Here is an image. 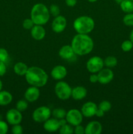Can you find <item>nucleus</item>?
<instances>
[{
  "instance_id": "obj_24",
  "label": "nucleus",
  "mask_w": 133,
  "mask_h": 134,
  "mask_svg": "<svg viewBox=\"0 0 133 134\" xmlns=\"http://www.w3.org/2000/svg\"><path fill=\"white\" fill-rule=\"evenodd\" d=\"M52 115H53V117L58 119V120H59V119L65 118V116H66V112L65 109H63L57 108L53 109V111H52Z\"/></svg>"
},
{
  "instance_id": "obj_14",
  "label": "nucleus",
  "mask_w": 133,
  "mask_h": 134,
  "mask_svg": "<svg viewBox=\"0 0 133 134\" xmlns=\"http://www.w3.org/2000/svg\"><path fill=\"white\" fill-rule=\"evenodd\" d=\"M67 74V70L63 65H56L51 71V76L55 80H61L65 78Z\"/></svg>"
},
{
  "instance_id": "obj_31",
  "label": "nucleus",
  "mask_w": 133,
  "mask_h": 134,
  "mask_svg": "<svg viewBox=\"0 0 133 134\" xmlns=\"http://www.w3.org/2000/svg\"><path fill=\"white\" fill-rule=\"evenodd\" d=\"M22 26L26 30H31V28L35 26V23L31 18H26L23 21Z\"/></svg>"
},
{
  "instance_id": "obj_20",
  "label": "nucleus",
  "mask_w": 133,
  "mask_h": 134,
  "mask_svg": "<svg viewBox=\"0 0 133 134\" xmlns=\"http://www.w3.org/2000/svg\"><path fill=\"white\" fill-rule=\"evenodd\" d=\"M13 101V96L8 91H0V105L5 106Z\"/></svg>"
},
{
  "instance_id": "obj_7",
  "label": "nucleus",
  "mask_w": 133,
  "mask_h": 134,
  "mask_svg": "<svg viewBox=\"0 0 133 134\" xmlns=\"http://www.w3.org/2000/svg\"><path fill=\"white\" fill-rule=\"evenodd\" d=\"M104 61L99 56H93L89 59L86 64L87 70L91 73H96L103 69Z\"/></svg>"
},
{
  "instance_id": "obj_33",
  "label": "nucleus",
  "mask_w": 133,
  "mask_h": 134,
  "mask_svg": "<svg viewBox=\"0 0 133 134\" xmlns=\"http://www.w3.org/2000/svg\"><path fill=\"white\" fill-rule=\"evenodd\" d=\"M12 133L13 134H22L23 133V128L22 126L20 125V124L13 125L11 130Z\"/></svg>"
},
{
  "instance_id": "obj_39",
  "label": "nucleus",
  "mask_w": 133,
  "mask_h": 134,
  "mask_svg": "<svg viewBox=\"0 0 133 134\" xmlns=\"http://www.w3.org/2000/svg\"><path fill=\"white\" fill-rule=\"evenodd\" d=\"M104 112L101 110L100 109L98 108L97 110L96 111V113H95V116H96L97 117H102V116H104Z\"/></svg>"
},
{
  "instance_id": "obj_32",
  "label": "nucleus",
  "mask_w": 133,
  "mask_h": 134,
  "mask_svg": "<svg viewBox=\"0 0 133 134\" xmlns=\"http://www.w3.org/2000/svg\"><path fill=\"white\" fill-rule=\"evenodd\" d=\"M9 58V53L7 51L3 48H0V61L6 62Z\"/></svg>"
},
{
  "instance_id": "obj_35",
  "label": "nucleus",
  "mask_w": 133,
  "mask_h": 134,
  "mask_svg": "<svg viewBox=\"0 0 133 134\" xmlns=\"http://www.w3.org/2000/svg\"><path fill=\"white\" fill-rule=\"evenodd\" d=\"M74 133L75 134H84L85 128L80 124L76 126L75 128H74Z\"/></svg>"
},
{
  "instance_id": "obj_34",
  "label": "nucleus",
  "mask_w": 133,
  "mask_h": 134,
  "mask_svg": "<svg viewBox=\"0 0 133 134\" xmlns=\"http://www.w3.org/2000/svg\"><path fill=\"white\" fill-rule=\"evenodd\" d=\"M9 127L5 121L0 120V134H6L7 133Z\"/></svg>"
},
{
  "instance_id": "obj_40",
  "label": "nucleus",
  "mask_w": 133,
  "mask_h": 134,
  "mask_svg": "<svg viewBox=\"0 0 133 134\" xmlns=\"http://www.w3.org/2000/svg\"><path fill=\"white\" fill-rule=\"evenodd\" d=\"M59 124H60V127L62 126H64L65 124H66V120L65 118H64V119H59Z\"/></svg>"
},
{
  "instance_id": "obj_5",
  "label": "nucleus",
  "mask_w": 133,
  "mask_h": 134,
  "mask_svg": "<svg viewBox=\"0 0 133 134\" xmlns=\"http://www.w3.org/2000/svg\"><path fill=\"white\" fill-rule=\"evenodd\" d=\"M55 93L59 99L66 100L71 97L72 88L66 82L59 81L55 86Z\"/></svg>"
},
{
  "instance_id": "obj_1",
  "label": "nucleus",
  "mask_w": 133,
  "mask_h": 134,
  "mask_svg": "<svg viewBox=\"0 0 133 134\" xmlns=\"http://www.w3.org/2000/svg\"><path fill=\"white\" fill-rule=\"evenodd\" d=\"M71 47L76 54L83 56L89 54L93 49V41L87 34H78L73 37Z\"/></svg>"
},
{
  "instance_id": "obj_25",
  "label": "nucleus",
  "mask_w": 133,
  "mask_h": 134,
  "mask_svg": "<svg viewBox=\"0 0 133 134\" xmlns=\"http://www.w3.org/2000/svg\"><path fill=\"white\" fill-rule=\"evenodd\" d=\"M59 132L61 134H72L74 133V128L72 127V125L69 124H65L62 126L59 129Z\"/></svg>"
},
{
  "instance_id": "obj_29",
  "label": "nucleus",
  "mask_w": 133,
  "mask_h": 134,
  "mask_svg": "<svg viewBox=\"0 0 133 134\" xmlns=\"http://www.w3.org/2000/svg\"><path fill=\"white\" fill-rule=\"evenodd\" d=\"M99 108L102 110L104 112H107V111H110L111 109V108H112V105H111L110 102L104 100L100 102L99 105Z\"/></svg>"
},
{
  "instance_id": "obj_28",
  "label": "nucleus",
  "mask_w": 133,
  "mask_h": 134,
  "mask_svg": "<svg viewBox=\"0 0 133 134\" xmlns=\"http://www.w3.org/2000/svg\"><path fill=\"white\" fill-rule=\"evenodd\" d=\"M133 48V43L130 40H126L121 44V49L124 52H129Z\"/></svg>"
},
{
  "instance_id": "obj_30",
  "label": "nucleus",
  "mask_w": 133,
  "mask_h": 134,
  "mask_svg": "<svg viewBox=\"0 0 133 134\" xmlns=\"http://www.w3.org/2000/svg\"><path fill=\"white\" fill-rule=\"evenodd\" d=\"M49 11L50 13L55 17L59 15L60 14L59 7V6H57V5H55V4H52V5H50Z\"/></svg>"
},
{
  "instance_id": "obj_18",
  "label": "nucleus",
  "mask_w": 133,
  "mask_h": 134,
  "mask_svg": "<svg viewBox=\"0 0 133 134\" xmlns=\"http://www.w3.org/2000/svg\"><path fill=\"white\" fill-rule=\"evenodd\" d=\"M76 54L71 45H64L59 51V56L65 60H70Z\"/></svg>"
},
{
  "instance_id": "obj_23",
  "label": "nucleus",
  "mask_w": 133,
  "mask_h": 134,
  "mask_svg": "<svg viewBox=\"0 0 133 134\" xmlns=\"http://www.w3.org/2000/svg\"><path fill=\"white\" fill-rule=\"evenodd\" d=\"M104 64L108 68H113L117 64V60L114 56H108L104 60Z\"/></svg>"
},
{
  "instance_id": "obj_4",
  "label": "nucleus",
  "mask_w": 133,
  "mask_h": 134,
  "mask_svg": "<svg viewBox=\"0 0 133 134\" xmlns=\"http://www.w3.org/2000/svg\"><path fill=\"white\" fill-rule=\"evenodd\" d=\"M73 27L78 34H88L93 30L95 22L91 17L81 16L74 21Z\"/></svg>"
},
{
  "instance_id": "obj_17",
  "label": "nucleus",
  "mask_w": 133,
  "mask_h": 134,
  "mask_svg": "<svg viewBox=\"0 0 133 134\" xmlns=\"http://www.w3.org/2000/svg\"><path fill=\"white\" fill-rule=\"evenodd\" d=\"M31 34L32 37L37 41L43 40L46 35V30L41 25H36L31 28Z\"/></svg>"
},
{
  "instance_id": "obj_10",
  "label": "nucleus",
  "mask_w": 133,
  "mask_h": 134,
  "mask_svg": "<svg viewBox=\"0 0 133 134\" xmlns=\"http://www.w3.org/2000/svg\"><path fill=\"white\" fill-rule=\"evenodd\" d=\"M98 82L102 85L110 83L113 79V73L110 68L102 69L98 72Z\"/></svg>"
},
{
  "instance_id": "obj_16",
  "label": "nucleus",
  "mask_w": 133,
  "mask_h": 134,
  "mask_svg": "<svg viewBox=\"0 0 133 134\" xmlns=\"http://www.w3.org/2000/svg\"><path fill=\"white\" fill-rule=\"evenodd\" d=\"M43 128L46 131L48 132H55L59 130L60 128V124L58 119L53 118V119H48L46 120L43 124Z\"/></svg>"
},
{
  "instance_id": "obj_26",
  "label": "nucleus",
  "mask_w": 133,
  "mask_h": 134,
  "mask_svg": "<svg viewBox=\"0 0 133 134\" xmlns=\"http://www.w3.org/2000/svg\"><path fill=\"white\" fill-rule=\"evenodd\" d=\"M27 107H28V103H27V100L21 99V100L18 101L16 103V109H18L20 112L26 111L27 109Z\"/></svg>"
},
{
  "instance_id": "obj_36",
  "label": "nucleus",
  "mask_w": 133,
  "mask_h": 134,
  "mask_svg": "<svg viewBox=\"0 0 133 134\" xmlns=\"http://www.w3.org/2000/svg\"><path fill=\"white\" fill-rule=\"evenodd\" d=\"M7 67L5 63L0 61V77H2L6 73Z\"/></svg>"
},
{
  "instance_id": "obj_11",
  "label": "nucleus",
  "mask_w": 133,
  "mask_h": 134,
  "mask_svg": "<svg viewBox=\"0 0 133 134\" xmlns=\"http://www.w3.org/2000/svg\"><path fill=\"white\" fill-rule=\"evenodd\" d=\"M66 19L63 16L59 15L53 19L52 23V28L54 32L61 33L65 30L66 27Z\"/></svg>"
},
{
  "instance_id": "obj_2",
  "label": "nucleus",
  "mask_w": 133,
  "mask_h": 134,
  "mask_svg": "<svg viewBox=\"0 0 133 134\" xmlns=\"http://www.w3.org/2000/svg\"><path fill=\"white\" fill-rule=\"evenodd\" d=\"M26 81L31 86L43 87L48 82V77L45 71L37 66L30 67L25 75Z\"/></svg>"
},
{
  "instance_id": "obj_22",
  "label": "nucleus",
  "mask_w": 133,
  "mask_h": 134,
  "mask_svg": "<svg viewBox=\"0 0 133 134\" xmlns=\"http://www.w3.org/2000/svg\"><path fill=\"white\" fill-rule=\"evenodd\" d=\"M121 10L126 13H133V1L123 0L119 3Z\"/></svg>"
},
{
  "instance_id": "obj_27",
  "label": "nucleus",
  "mask_w": 133,
  "mask_h": 134,
  "mask_svg": "<svg viewBox=\"0 0 133 134\" xmlns=\"http://www.w3.org/2000/svg\"><path fill=\"white\" fill-rule=\"evenodd\" d=\"M123 23L127 26H133V13H127L123 17Z\"/></svg>"
},
{
  "instance_id": "obj_37",
  "label": "nucleus",
  "mask_w": 133,
  "mask_h": 134,
  "mask_svg": "<svg viewBox=\"0 0 133 134\" xmlns=\"http://www.w3.org/2000/svg\"><path fill=\"white\" fill-rule=\"evenodd\" d=\"M65 3L67 6L72 7L76 5L77 0H65Z\"/></svg>"
},
{
  "instance_id": "obj_12",
  "label": "nucleus",
  "mask_w": 133,
  "mask_h": 134,
  "mask_svg": "<svg viewBox=\"0 0 133 134\" xmlns=\"http://www.w3.org/2000/svg\"><path fill=\"white\" fill-rule=\"evenodd\" d=\"M97 109L98 107L96 103L92 102H88L82 105L81 112L83 116L86 117H92L95 115Z\"/></svg>"
},
{
  "instance_id": "obj_19",
  "label": "nucleus",
  "mask_w": 133,
  "mask_h": 134,
  "mask_svg": "<svg viewBox=\"0 0 133 134\" xmlns=\"http://www.w3.org/2000/svg\"><path fill=\"white\" fill-rule=\"evenodd\" d=\"M87 94V91L86 88L82 86H78L72 89L71 96L75 100H81L86 98Z\"/></svg>"
},
{
  "instance_id": "obj_8",
  "label": "nucleus",
  "mask_w": 133,
  "mask_h": 134,
  "mask_svg": "<svg viewBox=\"0 0 133 134\" xmlns=\"http://www.w3.org/2000/svg\"><path fill=\"white\" fill-rule=\"evenodd\" d=\"M66 122L69 124L76 126L79 125L82 122L83 120V115L82 112L77 109H70L66 113L65 116Z\"/></svg>"
},
{
  "instance_id": "obj_9",
  "label": "nucleus",
  "mask_w": 133,
  "mask_h": 134,
  "mask_svg": "<svg viewBox=\"0 0 133 134\" xmlns=\"http://www.w3.org/2000/svg\"><path fill=\"white\" fill-rule=\"evenodd\" d=\"M6 119L10 125H15L22 122V115L20 111L16 109H11L7 113Z\"/></svg>"
},
{
  "instance_id": "obj_3",
  "label": "nucleus",
  "mask_w": 133,
  "mask_h": 134,
  "mask_svg": "<svg viewBox=\"0 0 133 134\" xmlns=\"http://www.w3.org/2000/svg\"><path fill=\"white\" fill-rule=\"evenodd\" d=\"M49 9L43 3H37L32 7L31 10V18L35 24H46L50 19Z\"/></svg>"
},
{
  "instance_id": "obj_6",
  "label": "nucleus",
  "mask_w": 133,
  "mask_h": 134,
  "mask_svg": "<svg viewBox=\"0 0 133 134\" xmlns=\"http://www.w3.org/2000/svg\"><path fill=\"white\" fill-rule=\"evenodd\" d=\"M50 109L46 106H41L37 108L33 111L32 115V118L34 121L37 122H44L46 120L50 118L51 116Z\"/></svg>"
},
{
  "instance_id": "obj_45",
  "label": "nucleus",
  "mask_w": 133,
  "mask_h": 134,
  "mask_svg": "<svg viewBox=\"0 0 133 134\" xmlns=\"http://www.w3.org/2000/svg\"><path fill=\"white\" fill-rule=\"evenodd\" d=\"M132 1H133V0H132Z\"/></svg>"
},
{
  "instance_id": "obj_44",
  "label": "nucleus",
  "mask_w": 133,
  "mask_h": 134,
  "mask_svg": "<svg viewBox=\"0 0 133 134\" xmlns=\"http://www.w3.org/2000/svg\"><path fill=\"white\" fill-rule=\"evenodd\" d=\"M115 1H116V2H117V3H119L120 2H121V1H122L123 0H114Z\"/></svg>"
},
{
  "instance_id": "obj_15",
  "label": "nucleus",
  "mask_w": 133,
  "mask_h": 134,
  "mask_svg": "<svg viewBox=\"0 0 133 134\" xmlns=\"http://www.w3.org/2000/svg\"><path fill=\"white\" fill-rule=\"evenodd\" d=\"M102 130L101 124L98 121H91L85 128L86 134H100Z\"/></svg>"
},
{
  "instance_id": "obj_13",
  "label": "nucleus",
  "mask_w": 133,
  "mask_h": 134,
  "mask_svg": "<svg viewBox=\"0 0 133 134\" xmlns=\"http://www.w3.org/2000/svg\"><path fill=\"white\" fill-rule=\"evenodd\" d=\"M40 96V90L39 88L31 86L25 92L24 98L28 102H34L37 100Z\"/></svg>"
},
{
  "instance_id": "obj_43",
  "label": "nucleus",
  "mask_w": 133,
  "mask_h": 134,
  "mask_svg": "<svg viewBox=\"0 0 133 134\" xmlns=\"http://www.w3.org/2000/svg\"><path fill=\"white\" fill-rule=\"evenodd\" d=\"M87 1H89V2H91V3H95V2H96V1H97L98 0H87Z\"/></svg>"
},
{
  "instance_id": "obj_42",
  "label": "nucleus",
  "mask_w": 133,
  "mask_h": 134,
  "mask_svg": "<svg viewBox=\"0 0 133 134\" xmlns=\"http://www.w3.org/2000/svg\"><path fill=\"white\" fill-rule=\"evenodd\" d=\"M2 87H3V83L2 82H1V79H0V91H1V89H2Z\"/></svg>"
},
{
  "instance_id": "obj_41",
  "label": "nucleus",
  "mask_w": 133,
  "mask_h": 134,
  "mask_svg": "<svg viewBox=\"0 0 133 134\" xmlns=\"http://www.w3.org/2000/svg\"><path fill=\"white\" fill-rule=\"evenodd\" d=\"M129 38H130V40L131 41L132 43H133V30H132L131 32H130V36H129Z\"/></svg>"
},
{
  "instance_id": "obj_21",
  "label": "nucleus",
  "mask_w": 133,
  "mask_h": 134,
  "mask_svg": "<svg viewBox=\"0 0 133 134\" xmlns=\"http://www.w3.org/2000/svg\"><path fill=\"white\" fill-rule=\"evenodd\" d=\"M29 68L26 64L23 62H18L14 65V71L16 74L20 76H23L26 74Z\"/></svg>"
},
{
  "instance_id": "obj_38",
  "label": "nucleus",
  "mask_w": 133,
  "mask_h": 134,
  "mask_svg": "<svg viewBox=\"0 0 133 134\" xmlns=\"http://www.w3.org/2000/svg\"><path fill=\"white\" fill-rule=\"evenodd\" d=\"M89 81L91 83H96L98 82V75L96 74H93L90 75Z\"/></svg>"
}]
</instances>
